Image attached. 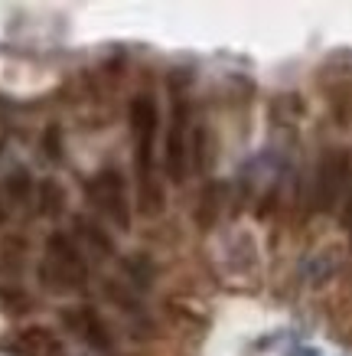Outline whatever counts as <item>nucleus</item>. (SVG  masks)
<instances>
[{
    "label": "nucleus",
    "instance_id": "9d476101",
    "mask_svg": "<svg viewBox=\"0 0 352 356\" xmlns=\"http://www.w3.org/2000/svg\"><path fill=\"white\" fill-rule=\"evenodd\" d=\"M75 226H78V236L85 238V242L95 248V252H101V255H111V252H115V242H111V238L105 236V229L95 226L92 219L78 216V219H75Z\"/></svg>",
    "mask_w": 352,
    "mask_h": 356
},
{
    "label": "nucleus",
    "instance_id": "6e6552de",
    "mask_svg": "<svg viewBox=\"0 0 352 356\" xmlns=\"http://www.w3.org/2000/svg\"><path fill=\"white\" fill-rule=\"evenodd\" d=\"M258 265L255 259V238L251 236H235L232 245H228V268L235 271V275H248V271Z\"/></svg>",
    "mask_w": 352,
    "mask_h": 356
},
{
    "label": "nucleus",
    "instance_id": "4468645a",
    "mask_svg": "<svg viewBox=\"0 0 352 356\" xmlns=\"http://www.w3.org/2000/svg\"><path fill=\"white\" fill-rule=\"evenodd\" d=\"M43 144H46V154H49V157H62V138H59V128H46V138H43Z\"/></svg>",
    "mask_w": 352,
    "mask_h": 356
},
{
    "label": "nucleus",
    "instance_id": "f03ea898",
    "mask_svg": "<svg viewBox=\"0 0 352 356\" xmlns=\"http://www.w3.org/2000/svg\"><path fill=\"white\" fill-rule=\"evenodd\" d=\"M160 128V111L150 95L131 98V131H134V154H137L140 186L153 184V144Z\"/></svg>",
    "mask_w": 352,
    "mask_h": 356
},
{
    "label": "nucleus",
    "instance_id": "f8f14e48",
    "mask_svg": "<svg viewBox=\"0 0 352 356\" xmlns=\"http://www.w3.org/2000/svg\"><path fill=\"white\" fill-rule=\"evenodd\" d=\"M336 271V259H333L330 252H323V255H317L313 261H307V278L313 281V284H320V281H326Z\"/></svg>",
    "mask_w": 352,
    "mask_h": 356
},
{
    "label": "nucleus",
    "instance_id": "1a4fd4ad",
    "mask_svg": "<svg viewBox=\"0 0 352 356\" xmlns=\"http://www.w3.org/2000/svg\"><path fill=\"white\" fill-rule=\"evenodd\" d=\"M121 265H124V275H128V281L134 288L147 291L150 284H153V265L147 261V255H131V259H124Z\"/></svg>",
    "mask_w": 352,
    "mask_h": 356
},
{
    "label": "nucleus",
    "instance_id": "423d86ee",
    "mask_svg": "<svg viewBox=\"0 0 352 356\" xmlns=\"http://www.w3.org/2000/svg\"><path fill=\"white\" fill-rule=\"evenodd\" d=\"M62 324L69 334H75L82 343H88L92 350H98V353H108V350L115 346L111 330H108V324L98 317L95 307H69V311H62Z\"/></svg>",
    "mask_w": 352,
    "mask_h": 356
},
{
    "label": "nucleus",
    "instance_id": "f257e3e1",
    "mask_svg": "<svg viewBox=\"0 0 352 356\" xmlns=\"http://www.w3.org/2000/svg\"><path fill=\"white\" fill-rule=\"evenodd\" d=\"M40 278L49 291H78L88 281V261L82 248L65 232H53L46 238V255L40 265Z\"/></svg>",
    "mask_w": 352,
    "mask_h": 356
},
{
    "label": "nucleus",
    "instance_id": "f3484780",
    "mask_svg": "<svg viewBox=\"0 0 352 356\" xmlns=\"http://www.w3.org/2000/svg\"><path fill=\"white\" fill-rule=\"evenodd\" d=\"M3 219H7V209H3V206H0V222H3Z\"/></svg>",
    "mask_w": 352,
    "mask_h": 356
},
{
    "label": "nucleus",
    "instance_id": "20e7f679",
    "mask_svg": "<svg viewBox=\"0 0 352 356\" xmlns=\"http://www.w3.org/2000/svg\"><path fill=\"white\" fill-rule=\"evenodd\" d=\"M88 200L105 213L115 226L128 229L131 226V206H128V186H124V177L115 167H105L98 170L92 180H88Z\"/></svg>",
    "mask_w": 352,
    "mask_h": 356
},
{
    "label": "nucleus",
    "instance_id": "39448f33",
    "mask_svg": "<svg viewBox=\"0 0 352 356\" xmlns=\"http://www.w3.org/2000/svg\"><path fill=\"white\" fill-rule=\"evenodd\" d=\"M163 163H167V173H170L173 184L186 180V167H190V108H186V98H180V95L173 102Z\"/></svg>",
    "mask_w": 352,
    "mask_h": 356
},
{
    "label": "nucleus",
    "instance_id": "dca6fc26",
    "mask_svg": "<svg viewBox=\"0 0 352 356\" xmlns=\"http://www.w3.org/2000/svg\"><path fill=\"white\" fill-rule=\"evenodd\" d=\"M346 222H352V200H349V209H346Z\"/></svg>",
    "mask_w": 352,
    "mask_h": 356
},
{
    "label": "nucleus",
    "instance_id": "ddd939ff",
    "mask_svg": "<svg viewBox=\"0 0 352 356\" xmlns=\"http://www.w3.org/2000/svg\"><path fill=\"white\" fill-rule=\"evenodd\" d=\"M30 193H33L30 173H26V170H13L10 177H7V196H10V200H17V203H23Z\"/></svg>",
    "mask_w": 352,
    "mask_h": 356
},
{
    "label": "nucleus",
    "instance_id": "7ed1b4c3",
    "mask_svg": "<svg viewBox=\"0 0 352 356\" xmlns=\"http://www.w3.org/2000/svg\"><path fill=\"white\" fill-rule=\"evenodd\" d=\"M349 154L342 147H330L323 151L317 173H313V209L317 213H333L340 206L346 186H349Z\"/></svg>",
    "mask_w": 352,
    "mask_h": 356
},
{
    "label": "nucleus",
    "instance_id": "9b49d317",
    "mask_svg": "<svg viewBox=\"0 0 352 356\" xmlns=\"http://www.w3.org/2000/svg\"><path fill=\"white\" fill-rule=\"evenodd\" d=\"M62 203H65L62 186L56 184V180H43V184H40V209H43L46 216H59V213H62Z\"/></svg>",
    "mask_w": 352,
    "mask_h": 356
},
{
    "label": "nucleus",
    "instance_id": "2eb2a0df",
    "mask_svg": "<svg viewBox=\"0 0 352 356\" xmlns=\"http://www.w3.org/2000/svg\"><path fill=\"white\" fill-rule=\"evenodd\" d=\"M287 356H320V350H313V346H297V350H290Z\"/></svg>",
    "mask_w": 352,
    "mask_h": 356
},
{
    "label": "nucleus",
    "instance_id": "0eeeda50",
    "mask_svg": "<svg viewBox=\"0 0 352 356\" xmlns=\"http://www.w3.org/2000/svg\"><path fill=\"white\" fill-rule=\"evenodd\" d=\"M20 350L30 356H62V343L59 337L43 330V327H30L20 334Z\"/></svg>",
    "mask_w": 352,
    "mask_h": 356
}]
</instances>
